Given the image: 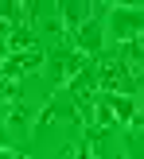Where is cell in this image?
Listing matches in <instances>:
<instances>
[{
  "instance_id": "9",
  "label": "cell",
  "mask_w": 144,
  "mask_h": 159,
  "mask_svg": "<svg viewBox=\"0 0 144 159\" xmlns=\"http://www.w3.org/2000/svg\"><path fill=\"white\" fill-rule=\"evenodd\" d=\"M4 58H8V39H0V66H4Z\"/></svg>"
},
{
  "instance_id": "10",
  "label": "cell",
  "mask_w": 144,
  "mask_h": 159,
  "mask_svg": "<svg viewBox=\"0 0 144 159\" xmlns=\"http://www.w3.org/2000/svg\"><path fill=\"white\" fill-rule=\"evenodd\" d=\"M0 159H20V155H16L12 148H0Z\"/></svg>"
},
{
  "instance_id": "2",
  "label": "cell",
  "mask_w": 144,
  "mask_h": 159,
  "mask_svg": "<svg viewBox=\"0 0 144 159\" xmlns=\"http://www.w3.org/2000/svg\"><path fill=\"white\" fill-rule=\"evenodd\" d=\"M105 31H109V39H117V43H132V39L144 35V12L140 8H125V4H109Z\"/></svg>"
},
{
  "instance_id": "1",
  "label": "cell",
  "mask_w": 144,
  "mask_h": 159,
  "mask_svg": "<svg viewBox=\"0 0 144 159\" xmlns=\"http://www.w3.org/2000/svg\"><path fill=\"white\" fill-rule=\"evenodd\" d=\"M98 89L101 93H121V97H137L140 78L132 74V70L121 62V54H117V58H105L98 66Z\"/></svg>"
},
{
  "instance_id": "5",
  "label": "cell",
  "mask_w": 144,
  "mask_h": 159,
  "mask_svg": "<svg viewBox=\"0 0 144 159\" xmlns=\"http://www.w3.org/2000/svg\"><path fill=\"white\" fill-rule=\"evenodd\" d=\"M94 12H98V4H86V0H66V4H59V16H62V23H66L70 31H78Z\"/></svg>"
},
{
  "instance_id": "7",
  "label": "cell",
  "mask_w": 144,
  "mask_h": 159,
  "mask_svg": "<svg viewBox=\"0 0 144 159\" xmlns=\"http://www.w3.org/2000/svg\"><path fill=\"white\" fill-rule=\"evenodd\" d=\"M125 148H129V159H144V128H132L125 136Z\"/></svg>"
},
{
  "instance_id": "8",
  "label": "cell",
  "mask_w": 144,
  "mask_h": 159,
  "mask_svg": "<svg viewBox=\"0 0 144 159\" xmlns=\"http://www.w3.org/2000/svg\"><path fill=\"white\" fill-rule=\"evenodd\" d=\"M16 101V82H4L0 78V105H12Z\"/></svg>"
},
{
  "instance_id": "12",
  "label": "cell",
  "mask_w": 144,
  "mask_h": 159,
  "mask_svg": "<svg viewBox=\"0 0 144 159\" xmlns=\"http://www.w3.org/2000/svg\"><path fill=\"white\" fill-rule=\"evenodd\" d=\"M137 43H140V47H144V35H140V39H137Z\"/></svg>"
},
{
  "instance_id": "11",
  "label": "cell",
  "mask_w": 144,
  "mask_h": 159,
  "mask_svg": "<svg viewBox=\"0 0 144 159\" xmlns=\"http://www.w3.org/2000/svg\"><path fill=\"white\" fill-rule=\"evenodd\" d=\"M137 128H144V105H140V113H137Z\"/></svg>"
},
{
  "instance_id": "4",
  "label": "cell",
  "mask_w": 144,
  "mask_h": 159,
  "mask_svg": "<svg viewBox=\"0 0 144 159\" xmlns=\"http://www.w3.org/2000/svg\"><path fill=\"white\" fill-rule=\"evenodd\" d=\"M43 66V51H23V54H8L4 66H0V78L4 82H16V78L23 74V70H35Z\"/></svg>"
},
{
  "instance_id": "6",
  "label": "cell",
  "mask_w": 144,
  "mask_h": 159,
  "mask_svg": "<svg viewBox=\"0 0 144 159\" xmlns=\"http://www.w3.org/2000/svg\"><path fill=\"white\" fill-rule=\"evenodd\" d=\"M23 54V51H35V39H31V31L27 27H23V23H20V27H16V31H8V54Z\"/></svg>"
},
{
  "instance_id": "3",
  "label": "cell",
  "mask_w": 144,
  "mask_h": 159,
  "mask_svg": "<svg viewBox=\"0 0 144 159\" xmlns=\"http://www.w3.org/2000/svg\"><path fill=\"white\" fill-rule=\"evenodd\" d=\"M105 16H109V4H98V12L74 31V43H78V54L82 58L101 54V47H105Z\"/></svg>"
}]
</instances>
